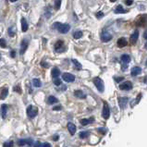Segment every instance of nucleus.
I'll return each mask as SVG.
<instances>
[{
	"instance_id": "nucleus-1",
	"label": "nucleus",
	"mask_w": 147,
	"mask_h": 147,
	"mask_svg": "<svg viewBox=\"0 0 147 147\" xmlns=\"http://www.w3.org/2000/svg\"><path fill=\"white\" fill-rule=\"evenodd\" d=\"M53 29H57L58 31V32L60 33H67L69 32V30H70V25L68 24V23H59V22H56L54 25H53Z\"/></svg>"
},
{
	"instance_id": "nucleus-2",
	"label": "nucleus",
	"mask_w": 147,
	"mask_h": 147,
	"mask_svg": "<svg viewBox=\"0 0 147 147\" xmlns=\"http://www.w3.org/2000/svg\"><path fill=\"white\" fill-rule=\"evenodd\" d=\"M93 82L100 93H103V92L105 91V84H104V82H103L102 79H100L99 77H95L93 80Z\"/></svg>"
},
{
	"instance_id": "nucleus-3",
	"label": "nucleus",
	"mask_w": 147,
	"mask_h": 147,
	"mask_svg": "<svg viewBox=\"0 0 147 147\" xmlns=\"http://www.w3.org/2000/svg\"><path fill=\"white\" fill-rule=\"evenodd\" d=\"M27 116L30 117V119H33V117H35L37 115H38V108L33 107V106H29L27 107Z\"/></svg>"
},
{
	"instance_id": "nucleus-4",
	"label": "nucleus",
	"mask_w": 147,
	"mask_h": 147,
	"mask_svg": "<svg viewBox=\"0 0 147 147\" xmlns=\"http://www.w3.org/2000/svg\"><path fill=\"white\" fill-rule=\"evenodd\" d=\"M104 107H103V110H102V117L105 119H107L109 117H110V108H109L108 103L107 101H104L103 102Z\"/></svg>"
},
{
	"instance_id": "nucleus-5",
	"label": "nucleus",
	"mask_w": 147,
	"mask_h": 147,
	"mask_svg": "<svg viewBox=\"0 0 147 147\" xmlns=\"http://www.w3.org/2000/svg\"><path fill=\"white\" fill-rule=\"evenodd\" d=\"M121 64H122V70H126V67H128V64L131 62V57L129 55H122L120 57Z\"/></svg>"
},
{
	"instance_id": "nucleus-6",
	"label": "nucleus",
	"mask_w": 147,
	"mask_h": 147,
	"mask_svg": "<svg viewBox=\"0 0 147 147\" xmlns=\"http://www.w3.org/2000/svg\"><path fill=\"white\" fill-rule=\"evenodd\" d=\"M65 44L62 40H58L56 44H55V51L57 53H61L63 51H65Z\"/></svg>"
},
{
	"instance_id": "nucleus-7",
	"label": "nucleus",
	"mask_w": 147,
	"mask_h": 147,
	"mask_svg": "<svg viewBox=\"0 0 147 147\" xmlns=\"http://www.w3.org/2000/svg\"><path fill=\"white\" fill-rule=\"evenodd\" d=\"M112 38H113V36L107 31H104L101 33V41H102L103 43H107V42L111 41Z\"/></svg>"
},
{
	"instance_id": "nucleus-8",
	"label": "nucleus",
	"mask_w": 147,
	"mask_h": 147,
	"mask_svg": "<svg viewBox=\"0 0 147 147\" xmlns=\"http://www.w3.org/2000/svg\"><path fill=\"white\" fill-rule=\"evenodd\" d=\"M131 89H132V83L129 81L124 82L121 84H119V90L121 91H129Z\"/></svg>"
},
{
	"instance_id": "nucleus-9",
	"label": "nucleus",
	"mask_w": 147,
	"mask_h": 147,
	"mask_svg": "<svg viewBox=\"0 0 147 147\" xmlns=\"http://www.w3.org/2000/svg\"><path fill=\"white\" fill-rule=\"evenodd\" d=\"M62 79H63V81H65L66 82H72L75 81V76L71 73L65 72L62 75Z\"/></svg>"
},
{
	"instance_id": "nucleus-10",
	"label": "nucleus",
	"mask_w": 147,
	"mask_h": 147,
	"mask_svg": "<svg viewBox=\"0 0 147 147\" xmlns=\"http://www.w3.org/2000/svg\"><path fill=\"white\" fill-rule=\"evenodd\" d=\"M136 25L137 26H141V27H144L146 25V15H141L139 18L136 20Z\"/></svg>"
},
{
	"instance_id": "nucleus-11",
	"label": "nucleus",
	"mask_w": 147,
	"mask_h": 147,
	"mask_svg": "<svg viewBox=\"0 0 147 147\" xmlns=\"http://www.w3.org/2000/svg\"><path fill=\"white\" fill-rule=\"evenodd\" d=\"M28 45H29V41L27 39H24L22 41V43H20V55H23L25 52H26V50L28 48Z\"/></svg>"
},
{
	"instance_id": "nucleus-12",
	"label": "nucleus",
	"mask_w": 147,
	"mask_h": 147,
	"mask_svg": "<svg viewBox=\"0 0 147 147\" xmlns=\"http://www.w3.org/2000/svg\"><path fill=\"white\" fill-rule=\"evenodd\" d=\"M18 144L20 146H23V145L32 146L33 145V140L32 139H20L18 141Z\"/></svg>"
},
{
	"instance_id": "nucleus-13",
	"label": "nucleus",
	"mask_w": 147,
	"mask_h": 147,
	"mask_svg": "<svg viewBox=\"0 0 147 147\" xmlns=\"http://www.w3.org/2000/svg\"><path fill=\"white\" fill-rule=\"evenodd\" d=\"M129 102V98L128 97H119V104L121 109H124L127 107V104Z\"/></svg>"
},
{
	"instance_id": "nucleus-14",
	"label": "nucleus",
	"mask_w": 147,
	"mask_h": 147,
	"mask_svg": "<svg viewBox=\"0 0 147 147\" xmlns=\"http://www.w3.org/2000/svg\"><path fill=\"white\" fill-rule=\"evenodd\" d=\"M67 128H68L69 131V133H70V135H74L75 132H76V131H77L76 125L73 124V123H71V122L68 123V125H67Z\"/></svg>"
},
{
	"instance_id": "nucleus-15",
	"label": "nucleus",
	"mask_w": 147,
	"mask_h": 147,
	"mask_svg": "<svg viewBox=\"0 0 147 147\" xmlns=\"http://www.w3.org/2000/svg\"><path fill=\"white\" fill-rule=\"evenodd\" d=\"M117 45L119 48H122V47H125L126 45H128V42H127V40H126L125 37H121V38H119V40H117Z\"/></svg>"
},
{
	"instance_id": "nucleus-16",
	"label": "nucleus",
	"mask_w": 147,
	"mask_h": 147,
	"mask_svg": "<svg viewBox=\"0 0 147 147\" xmlns=\"http://www.w3.org/2000/svg\"><path fill=\"white\" fill-rule=\"evenodd\" d=\"M138 38H139V32L138 31H135L131 35V38H129V41H131V45H135L136 42L138 40Z\"/></svg>"
},
{
	"instance_id": "nucleus-17",
	"label": "nucleus",
	"mask_w": 147,
	"mask_h": 147,
	"mask_svg": "<svg viewBox=\"0 0 147 147\" xmlns=\"http://www.w3.org/2000/svg\"><path fill=\"white\" fill-rule=\"evenodd\" d=\"M142 68H140V67H133V68L131 69V75L132 77H135L137 76V75H139L140 73H142Z\"/></svg>"
},
{
	"instance_id": "nucleus-18",
	"label": "nucleus",
	"mask_w": 147,
	"mask_h": 147,
	"mask_svg": "<svg viewBox=\"0 0 147 147\" xmlns=\"http://www.w3.org/2000/svg\"><path fill=\"white\" fill-rule=\"evenodd\" d=\"M7 109H8V107H7V106L6 104L1 105V108H0V110H1V116H2V117H3L4 119H5L6 117H7Z\"/></svg>"
},
{
	"instance_id": "nucleus-19",
	"label": "nucleus",
	"mask_w": 147,
	"mask_h": 147,
	"mask_svg": "<svg viewBox=\"0 0 147 147\" xmlns=\"http://www.w3.org/2000/svg\"><path fill=\"white\" fill-rule=\"evenodd\" d=\"M114 12H115L116 14H124V13H127L128 10L124 9L123 7L121 6V5H119V6H117V7H116Z\"/></svg>"
},
{
	"instance_id": "nucleus-20",
	"label": "nucleus",
	"mask_w": 147,
	"mask_h": 147,
	"mask_svg": "<svg viewBox=\"0 0 147 147\" xmlns=\"http://www.w3.org/2000/svg\"><path fill=\"white\" fill-rule=\"evenodd\" d=\"M74 95L76 96V97H78L79 99H85L86 98V94L83 93L82 91L81 90H77L74 92Z\"/></svg>"
},
{
	"instance_id": "nucleus-21",
	"label": "nucleus",
	"mask_w": 147,
	"mask_h": 147,
	"mask_svg": "<svg viewBox=\"0 0 147 147\" xmlns=\"http://www.w3.org/2000/svg\"><path fill=\"white\" fill-rule=\"evenodd\" d=\"M94 121V117H91V119H82L80 120V123H81L82 126H86L90 123H93Z\"/></svg>"
},
{
	"instance_id": "nucleus-22",
	"label": "nucleus",
	"mask_w": 147,
	"mask_h": 147,
	"mask_svg": "<svg viewBox=\"0 0 147 147\" xmlns=\"http://www.w3.org/2000/svg\"><path fill=\"white\" fill-rule=\"evenodd\" d=\"M7 95H8V89L7 87L3 88V89L1 90V94H0V99L1 100L6 99L7 97Z\"/></svg>"
},
{
	"instance_id": "nucleus-23",
	"label": "nucleus",
	"mask_w": 147,
	"mask_h": 147,
	"mask_svg": "<svg viewBox=\"0 0 147 147\" xmlns=\"http://www.w3.org/2000/svg\"><path fill=\"white\" fill-rule=\"evenodd\" d=\"M47 103H48V105H55V104L58 103V99L56 97V96L50 95L48 97V99H47Z\"/></svg>"
},
{
	"instance_id": "nucleus-24",
	"label": "nucleus",
	"mask_w": 147,
	"mask_h": 147,
	"mask_svg": "<svg viewBox=\"0 0 147 147\" xmlns=\"http://www.w3.org/2000/svg\"><path fill=\"white\" fill-rule=\"evenodd\" d=\"M22 30L23 32H26L28 31V23L25 18L22 19Z\"/></svg>"
},
{
	"instance_id": "nucleus-25",
	"label": "nucleus",
	"mask_w": 147,
	"mask_h": 147,
	"mask_svg": "<svg viewBox=\"0 0 147 147\" xmlns=\"http://www.w3.org/2000/svg\"><path fill=\"white\" fill-rule=\"evenodd\" d=\"M51 75H52V78H54V79L57 78L60 75V70L57 68H53V69L51 71Z\"/></svg>"
},
{
	"instance_id": "nucleus-26",
	"label": "nucleus",
	"mask_w": 147,
	"mask_h": 147,
	"mask_svg": "<svg viewBox=\"0 0 147 147\" xmlns=\"http://www.w3.org/2000/svg\"><path fill=\"white\" fill-rule=\"evenodd\" d=\"M71 61H72L73 65H74V67H75V69H76L77 70H81V69H82V65L81 63H80L77 59H72Z\"/></svg>"
},
{
	"instance_id": "nucleus-27",
	"label": "nucleus",
	"mask_w": 147,
	"mask_h": 147,
	"mask_svg": "<svg viewBox=\"0 0 147 147\" xmlns=\"http://www.w3.org/2000/svg\"><path fill=\"white\" fill-rule=\"evenodd\" d=\"M32 85L36 88H40L42 86V82L39 79H33L32 80Z\"/></svg>"
},
{
	"instance_id": "nucleus-28",
	"label": "nucleus",
	"mask_w": 147,
	"mask_h": 147,
	"mask_svg": "<svg viewBox=\"0 0 147 147\" xmlns=\"http://www.w3.org/2000/svg\"><path fill=\"white\" fill-rule=\"evenodd\" d=\"M142 94H138V96H137V98L135 99V101H132L131 102V107H133L134 106H136L137 104H139V102H140V100L142 99Z\"/></svg>"
},
{
	"instance_id": "nucleus-29",
	"label": "nucleus",
	"mask_w": 147,
	"mask_h": 147,
	"mask_svg": "<svg viewBox=\"0 0 147 147\" xmlns=\"http://www.w3.org/2000/svg\"><path fill=\"white\" fill-rule=\"evenodd\" d=\"M82 35H83V32L82 31H76L75 32H73L74 39H80V38H82Z\"/></svg>"
},
{
	"instance_id": "nucleus-30",
	"label": "nucleus",
	"mask_w": 147,
	"mask_h": 147,
	"mask_svg": "<svg viewBox=\"0 0 147 147\" xmlns=\"http://www.w3.org/2000/svg\"><path fill=\"white\" fill-rule=\"evenodd\" d=\"M7 32H8V35H9L10 37H14L15 34H16V31H15V28L13 26H11L8 28L7 30Z\"/></svg>"
},
{
	"instance_id": "nucleus-31",
	"label": "nucleus",
	"mask_w": 147,
	"mask_h": 147,
	"mask_svg": "<svg viewBox=\"0 0 147 147\" xmlns=\"http://www.w3.org/2000/svg\"><path fill=\"white\" fill-rule=\"evenodd\" d=\"M89 134H90L89 131H82V132H80L79 136L81 139H86V138L89 136Z\"/></svg>"
},
{
	"instance_id": "nucleus-32",
	"label": "nucleus",
	"mask_w": 147,
	"mask_h": 147,
	"mask_svg": "<svg viewBox=\"0 0 147 147\" xmlns=\"http://www.w3.org/2000/svg\"><path fill=\"white\" fill-rule=\"evenodd\" d=\"M61 6V0H55V9L58 10Z\"/></svg>"
},
{
	"instance_id": "nucleus-33",
	"label": "nucleus",
	"mask_w": 147,
	"mask_h": 147,
	"mask_svg": "<svg viewBox=\"0 0 147 147\" xmlns=\"http://www.w3.org/2000/svg\"><path fill=\"white\" fill-rule=\"evenodd\" d=\"M0 47H1L2 48H6L7 47V42L4 38L0 39Z\"/></svg>"
},
{
	"instance_id": "nucleus-34",
	"label": "nucleus",
	"mask_w": 147,
	"mask_h": 147,
	"mask_svg": "<svg viewBox=\"0 0 147 147\" xmlns=\"http://www.w3.org/2000/svg\"><path fill=\"white\" fill-rule=\"evenodd\" d=\"M61 83H62V82H61V80H60V79L55 78V80H54V84H55V85L59 86V85H61Z\"/></svg>"
},
{
	"instance_id": "nucleus-35",
	"label": "nucleus",
	"mask_w": 147,
	"mask_h": 147,
	"mask_svg": "<svg viewBox=\"0 0 147 147\" xmlns=\"http://www.w3.org/2000/svg\"><path fill=\"white\" fill-rule=\"evenodd\" d=\"M95 16H96V18H97V19H102L103 16H104V13L102 11H99V12H97V13L95 14Z\"/></svg>"
},
{
	"instance_id": "nucleus-36",
	"label": "nucleus",
	"mask_w": 147,
	"mask_h": 147,
	"mask_svg": "<svg viewBox=\"0 0 147 147\" xmlns=\"http://www.w3.org/2000/svg\"><path fill=\"white\" fill-rule=\"evenodd\" d=\"M114 80H115V81H116L117 82H122V81H123L124 78H123V77H115Z\"/></svg>"
},
{
	"instance_id": "nucleus-37",
	"label": "nucleus",
	"mask_w": 147,
	"mask_h": 147,
	"mask_svg": "<svg viewBox=\"0 0 147 147\" xmlns=\"http://www.w3.org/2000/svg\"><path fill=\"white\" fill-rule=\"evenodd\" d=\"M13 90H14L15 92H18L19 94H22V91H20L22 89H20V86H15V87L13 88Z\"/></svg>"
},
{
	"instance_id": "nucleus-38",
	"label": "nucleus",
	"mask_w": 147,
	"mask_h": 147,
	"mask_svg": "<svg viewBox=\"0 0 147 147\" xmlns=\"http://www.w3.org/2000/svg\"><path fill=\"white\" fill-rule=\"evenodd\" d=\"M14 144H13V142H5L4 144V146L7 147V146H13Z\"/></svg>"
},
{
	"instance_id": "nucleus-39",
	"label": "nucleus",
	"mask_w": 147,
	"mask_h": 147,
	"mask_svg": "<svg viewBox=\"0 0 147 147\" xmlns=\"http://www.w3.org/2000/svg\"><path fill=\"white\" fill-rule=\"evenodd\" d=\"M41 66L42 67H44V68H48V63H47V62H45V61H42L41 62Z\"/></svg>"
},
{
	"instance_id": "nucleus-40",
	"label": "nucleus",
	"mask_w": 147,
	"mask_h": 147,
	"mask_svg": "<svg viewBox=\"0 0 147 147\" xmlns=\"http://www.w3.org/2000/svg\"><path fill=\"white\" fill-rule=\"evenodd\" d=\"M125 4L128 6H131L132 4V0H125Z\"/></svg>"
},
{
	"instance_id": "nucleus-41",
	"label": "nucleus",
	"mask_w": 147,
	"mask_h": 147,
	"mask_svg": "<svg viewBox=\"0 0 147 147\" xmlns=\"http://www.w3.org/2000/svg\"><path fill=\"white\" fill-rule=\"evenodd\" d=\"M97 131H98L99 132H102V134H105V133H106V129H98Z\"/></svg>"
},
{
	"instance_id": "nucleus-42",
	"label": "nucleus",
	"mask_w": 147,
	"mask_h": 147,
	"mask_svg": "<svg viewBox=\"0 0 147 147\" xmlns=\"http://www.w3.org/2000/svg\"><path fill=\"white\" fill-rule=\"evenodd\" d=\"M10 56H11V57H15V51L12 50V51L10 52Z\"/></svg>"
},
{
	"instance_id": "nucleus-43",
	"label": "nucleus",
	"mask_w": 147,
	"mask_h": 147,
	"mask_svg": "<svg viewBox=\"0 0 147 147\" xmlns=\"http://www.w3.org/2000/svg\"><path fill=\"white\" fill-rule=\"evenodd\" d=\"M54 110H59V109H61V107L59 106V107H54L53 108Z\"/></svg>"
},
{
	"instance_id": "nucleus-44",
	"label": "nucleus",
	"mask_w": 147,
	"mask_h": 147,
	"mask_svg": "<svg viewBox=\"0 0 147 147\" xmlns=\"http://www.w3.org/2000/svg\"><path fill=\"white\" fill-rule=\"evenodd\" d=\"M144 38L145 40L147 39V32H146V31H145V32H144Z\"/></svg>"
},
{
	"instance_id": "nucleus-45",
	"label": "nucleus",
	"mask_w": 147,
	"mask_h": 147,
	"mask_svg": "<svg viewBox=\"0 0 147 147\" xmlns=\"http://www.w3.org/2000/svg\"><path fill=\"white\" fill-rule=\"evenodd\" d=\"M57 139H58V136H55L54 140H57Z\"/></svg>"
},
{
	"instance_id": "nucleus-46",
	"label": "nucleus",
	"mask_w": 147,
	"mask_h": 147,
	"mask_svg": "<svg viewBox=\"0 0 147 147\" xmlns=\"http://www.w3.org/2000/svg\"><path fill=\"white\" fill-rule=\"evenodd\" d=\"M110 1H111L112 3H114V2H116V1H117V0H110Z\"/></svg>"
},
{
	"instance_id": "nucleus-47",
	"label": "nucleus",
	"mask_w": 147,
	"mask_h": 147,
	"mask_svg": "<svg viewBox=\"0 0 147 147\" xmlns=\"http://www.w3.org/2000/svg\"><path fill=\"white\" fill-rule=\"evenodd\" d=\"M10 1H11V2H16L17 0H10Z\"/></svg>"
}]
</instances>
